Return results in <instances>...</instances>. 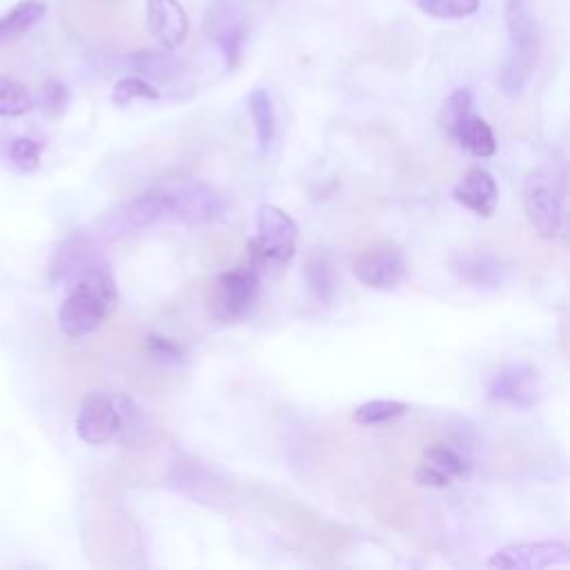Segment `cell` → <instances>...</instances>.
<instances>
[{
  "label": "cell",
  "mask_w": 570,
  "mask_h": 570,
  "mask_svg": "<svg viewBox=\"0 0 570 570\" xmlns=\"http://www.w3.org/2000/svg\"><path fill=\"white\" fill-rule=\"evenodd\" d=\"M247 109H249V116H252V122H254V129H256L258 145L265 151L272 145L274 136H276V114H274L269 94L265 89L256 87L247 96Z\"/></svg>",
  "instance_id": "obj_20"
},
{
  "label": "cell",
  "mask_w": 570,
  "mask_h": 570,
  "mask_svg": "<svg viewBox=\"0 0 570 570\" xmlns=\"http://www.w3.org/2000/svg\"><path fill=\"white\" fill-rule=\"evenodd\" d=\"M470 472V456L450 443H432L423 450L414 481L428 488H443L452 479L465 476Z\"/></svg>",
  "instance_id": "obj_12"
},
{
  "label": "cell",
  "mask_w": 570,
  "mask_h": 570,
  "mask_svg": "<svg viewBox=\"0 0 570 570\" xmlns=\"http://www.w3.org/2000/svg\"><path fill=\"white\" fill-rule=\"evenodd\" d=\"M158 100L160 98V91L145 78H138V76H127V78H120L114 89H111V102L116 107H127L131 105L134 100Z\"/></svg>",
  "instance_id": "obj_24"
},
{
  "label": "cell",
  "mask_w": 570,
  "mask_h": 570,
  "mask_svg": "<svg viewBox=\"0 0 570 570\" xmlns=\"http://www.w3.org/2000/svg\"><path fill=\"white\" fill-rule=\"evenodd\" d=\"M67 294L58 307V325L69 338L91 334L114 314L118 305V287L107 263L96 256L65 281Z\"/></svg>",
  "instance_id": "obj_1"
},
{
  "label": "cell",
  "mask_w": 570,
  "mask_h": 570,
  "mask_svg": "<svg viewBox=\"0 0 570 570\" xmlns=\"http://www.w3.org/2000/svg\"><path fill=\"white\" fill-rule=\"evenodd\" d=\"M354 276L372 289H394L407 274L403 249L394 240H376L354 258Z\"/></svg>",
  "instance_id": "obj_8"
},
{
  "label": "cell",
  "mask_w": 570,
  "mask_h": 570,
  "mask_svg": "<svg viewBox=\"0 0 570 570\" xmlns=\"http://www.w3.org/2000/svg\"><path fill=\"white\" fill-rule=\"evenodd\" d=\"M47 13V4L40 0H20L0 16V47L22 38Z\"/></svg>",
  "instance_id": "obj_17"
},
{
  "label": "cell",
  "mask_w": 570,
  "mask_h": 570,
  "mask_svg": "<svg viewBox=\"0 0 570 570\" xmlns=\"http://www.w3.org/2000/svg\"><path fill=\"white\" fill-rule=\"evenodd\" d=\"M452 198L463 205L465 209L474 212L481 218H488L494 214L497 203H499V187L494 183V178L481 169V167H472L463 174V178L454 185L452 189Z\"/></svg>",
  "instance_id": "obj_15"
},
{
  "label": "cell",
  "mask_w": 570,
  "mask_h": 570,
  "mask_svg": "<svg viewBox=\"0 0 570 570\" xmlns=\"http://www.w3.org/2000/svg\"><path fill=\"white\" fill-rule=\"evenodd\" d=\"M147 27L163 49H176L189 33V18L178 0H147Z\"/></svg>",
  "instance_id": "obj_14"
},
{
  "label": "cell",
  "mask_w": 570,
  "mask_h": 570,
  "mask_svg": "<svg viewBox=\"0 0 570 570\" xmlns=\"http://www.w3.org/2000/svg\"><path fill=\"white\" fill-rule=\"evenodd\" d=\"M69 105V89L58 78H47L40 89V107L49 118H58L65 114Z\"/></svg>",
  "instance_id": "obj_27"
},
{
  "label": "cell",
  "mask_w": 570,
  "mask_h": 570,
  "mask_svg": "<svg viewBox=\"0 0 570 570\" xmlns=\"http://www.w3.org/2000/svg\"><path fill=\"white\" fill-rule=\"evenodd\" d=\"M481 0H416L419 9L432 18L459 20L472 16L479 9Z\"/></svg>",
  "instance_id": "obj_25"
},
{
  "label": "cell",
  "mask_w": 570,
  "mask_h": 570,
  "mask_svg": "<svg viewBox=\"0 0 570 570\" xmlns=\"http://www.w3.org/2000/svg\"><path fill=\"white\" fill-rule=\"evenodd\" d=\"M42 142L29 136H18L9 142V158L20 171H33L40 167Z\"/></svg>",
  "instance_id": "obj_26"
},
{
  "label": "cell",
  "mask_w": 570,
  "mask_h": 570,
  "mask_svg": "<svg viewBox=\"0 0 570 570\" xmlns=\"http://www.w3.org/2000/svg\"><path fill=\"white\" fill-rule=\"evenodd\" d=\"M163 218H167L165 196H163L160 187H156V189H149V191L122 203L116 212H111L107 218V229L114 236H120V234L147 229Z\"/></svg>",
  "instance_id": "obj_13"
},
{
  "label": "cell",
  "mask_w": 570,
  "mask_h": 570,
  "mask_svg": "<svg viewBox=\"0 0 570 570\" xmlns=\"http://www.w3.org/2000/svg\"><path fill=\"white\" fill-rule=\"evenodd\" d=\"M134 412L136 407L127 396L91 392L80 403L76 432L89 445H105L129 423Z\"/></svg>",
  "instance_id": "obj_5"
},
{
  "label": "cell",
  "mask_w": 570,
  "mask_h": 570,
  "mask_svg": "<svg viewBox=\"0 0 570 570\" xmlns=\"http://www.w3.org/2000/svg\"><path fill=\"white\" fill-rule=\"evenodd\" d=\"M407 412V405L392 399H374L354 410V421L361 425H381L396 416H403Z\"/></svg>",
  "instance_id": "obj_23"
},
{
  "label": "cell",
  "mask_w": 570,
  "mask_h": 570,
  "mask_svg": "<svg viewBox=\"0 0 570 570\" xmlns=\"http://www.w3.org/2000/svg\"><path fill=\"white\" fill-rule=\"evenodd\" d=\"M145 350H147L154 358H158V361H163V363H178V361L183 358L180 347H178L174 341H169V338H165V336H158V334H149V336L145 338Z\"/></svg>",
  "instance_id": "obj_29"
},
{
  "label": "cell",
  "mask_w": 570,
  "mask_h": 570,
  "mask_svg": "<svg viewBox=\"0 0 570 570\" xmlns=\"http://www.w3.org/2000/svg\"><path fill=\"white\" fill-rule=\"evenodd\" d=\"M131 60H134V67H138L140 71L151 73V76L167 78L176 69L174 58H169L165 53H156V51H138L131 56Z\"/></svg>",
  "instance_id": "obj_28"
},
{
  "label": "cell",
  "mask_w": 570,
  "mask_h": 570,
  "mask_svg": "<svg viewBox=\"0 0 570 570\" xmlns=\"http://www.w3.org/2000/svg\"><path fill=\"white\" fill-rule=\"evenodd\" d=\"M205 36L218 45L227 67L236 69L243 56L247 36V7L245 0H207L203 16Z\"/></svg>",
  "instance_id": "obj_7"
},
{
  "label": "cell",
  "mask_w": 570,
  "mask_h": 570,
  "mask_svg": "<svg viewBox=\"0 0 570 570\" xmlns=\"http://www.w3.org/2000/svg\"><path fill=\"white\" fill-rule=\"evenodd\" d=\"M570 563V546L566 541H521L492 552L488 568L499 570H539Z\"/></svg>",
  "instance_id": "obj_10"
},
{
  "label": "cell",
  "mask_w": 570,
  "mask_h": 570,
  "mask_svg": "<svg viewBox=\"0 0 570 570\" xmlns=\"http://www.w3.org/2000/svg\"><path fill=\"white\" fill-rule=\"evenodd\" d=\"M454 142L465 147L476 158H488L497 151V138H494L490 125L474 114H470L465 118V122L459 127Z\"/></svg>",
  "instance_id": "obj_19"
},
{
  "label": "cell",
  "mask_w": 570,
  "mask_h": 570,
  "mask_svg": "<svg viewBox=\"0 0 570 570\" xmlns=\"http://www.w3.org/2000/svg\"><path fill=\"white\" fill-rule=\"evenodd\" d=\"M31 105H33V98L20 80L0 76V116L4 118L22 116L31 109Z\"/></svg>",
  "instance_id": "obj_22"
},
{
  "label": "cell",
  "mask_w": 570,
  "mask_h": 570,
  "mask_svg": "<svg viewBox=\"0 0 570 570\" xmlns=\"http://www.w3.org/2000/svg\"><path fill=\"white\" fill-rule=\"evenodd\" d=\"M450 267L470 287H499L505 278L503 263L488 252H459Z\"/></svg>",
  "instance_id": "obj_16"
},
{
  "label": "cell",
  "mask_w": 570,
  "mask_h": 570,
  "mask_svg": "<svg viewBox=\"0 0 570 570\" xmlns=\"http://www.w3.org/2000/svg\"><path fill=\"white\" fill-rule=\"evenodd\" d=\"M523 207L530 225L543 238H554L563 223V178L550 167L528 174Z\"/></svg>",
  "instance_id": "obj_4"
},
{
  "label": "cell",
  "mask_w": 570,
  "mask_h": 570,
  "mask_svg": "<svg viewBox=\"0 0 570 570\" xmlns=\"http://www.w3.org/2000/svg\"><path fill=\"white\" fill-rule=\"evenodd\" d=\"M298 225L276 205H261L256 209V236L247 240V265L263 269L267 263H289L296 252Z\"/></svg>",
  "instance_id": "obj_2"
},
{
  "label": "cell",
  "mask_w": 570,
  "mask_h": 570,
  "mask_svg": "<svg viewBox=\"0 0 570 570\" xmlns=\"http://www.w3.org/2000/svg\"><path fill=\"white\" fill-rule=\"evenodd\" d=\"M539 374L534 365L517 361L503 365L488 385V396L494 403L512 407H532L539 401Z\"/></svg>",
  "instance_id": "obj_11"
},
{
  "label": "cell",
  "mask_w": 570,
  "mask_h": 570,
  "mask_svg": "<svg viewBox=\"0 0 570 570\" xmlns=\"http://www.w3.org/2000/svg\"><path fill=\"white\" fill-rule=\"evenodd\" d=\"M505 27L514 56L503 67L501 87L508 96H519L537 60V27L525 0H505Z\"/></svg>",
  "instance_id": "obj_3"
},
{
  "label": "cell",
  "mask_w": 570,
  "mask_h": 570,
  "mask_svg": "<svg viewBox=\"0 0 570 570\" xmlns=\"http://www.w3.org/2000/svg\"><path fill=\"white\" fill-rule=\"evenodd\" d=\"M160 191L165 196L167 218H176L191 225L209 223L218 218L227 207L223 194L216 187L196 178L160 185Z\"/></svg>",
  "instance_id": "obj_6"
},
{
  "label": "cell",
  "mask_w": 570,
  "mask_h": 570,
  "mask_svg": "<svg viewBox=\"0 0 570 570\" xmlns=\"http://www.w3.org/2000/svg\"><path fill=\"white\" fill-rule=\"evenodd\" d=\"M472 114V94L468 89H454L441 105L439 125L448 138L454 140L459 127Z\"/></svg>",
  "instance_id": "obj_21"
},
{
  "label": "cell",
  "mask_w": 570,
  "mask_h": 570,
  "mask_svg": "<svg viewBox=\"0 0 570 570\" xmlns=\"http://www.w3.org/2000/svg\"><path fill=\"white\" fill-rule=\"evenodd\" d=\"M261 272L252 265H243L229 272H223L214 283L212 309L216 318L232 323L249 312L258 296Z\"/></svg>",
  "instance_id": "obj_9"
},
{
  "label": "cell",
  "mask_w": 570,
  "mask_h": 570,
  "mask_svg": "<svg viewBox=\"0 0 570 570\" xmlns=\"http://www.w3.org/2000/svg\"><path fill=\"white\" fill-rule=\"evenodd\" d=\"M303 276H305L309 294L318 303H330L334 298L336 276H334V267H332V261H330L327 252H323V249L312 252L305 261Z\"/></svg>",
  "instance_id": "obj_18"
}]
</instances>
